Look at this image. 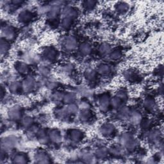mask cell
<instances>
[{"label":"cell","instance_id":"obj_8","mask_svg":"<svg viewBox=\"0 0 164 164\" xmlns=\"http://www.w3.org/2000/svg\"><path fill=\"white\" fill-rule=\"evenodd\" d=\"M96 76V73L94 71H92V70H90V71H88L86 72V77L89 79H94L95 78Z\"/></svg>","mask_w":164,"mask_h":164},{"label":"cell","instance_id":"obj_6","mask_svg":"<svg viewBox=\"0 0 164 164\" xmlns=\"http://www.w3.org/2000/svg\"><path fill=\"white\" fill-rule=\"evenodd\" d=\"M9 49V46L7 43L5 42V40H2L1 43V51H2V55H3L4 53L7 52V51Z\"/></svg>","mask_w":164,"mask_h":164},{"label":"cell","instance_id":"obj_9","mask_svg":"<svg viewBox=\"0 0 164 164\" xmlns=\"http://www.w3.org/2000/svg\"><path fill=\"white\" fill-rule=\"evenodd\" d=\"M81 52H83L84 54H88L90 52V51H91V48H90L89 46H88L87 44H84L83 45V46H82L81 48Z\"/></svg>","mask_w":164,"mask_h":164},{"label":"cell","instance_id":"obj_11","mask_svg":"<svg viewBox=\"0 0 164 164\" xmlns=\"http://www.w3.org/2000/svg\"><path fill=\"white\" fill-rule=\"evenodd\" d=\"M18 67H19V71H20V72H22V73L27 72L28 67L26 65H24V64H20Z\"/></svg>","mask_w":164,"mask_h":164},{"label":"cell","instance_id":"obj_2","mask_svg":"<svg viewBox=\"0 0 164 164\" xmlns=\"http://www.w3.org/2000/svg\"><path fill=\"white\" fill-rule=\"evenodd\" d=\"M114 128L112 125L108 124H105L101 128V133L103 134L104 135L108 136L110 135L111 134L114 132Z\"/></svg>","mask_w":164,"mask_h":164},{"label":"cell","instance_id":"obj_5","mask_svg":"<svg viewBox=\"0 0 164 164\" xmlns=\"http://www.w3.org/2000/svg\"><path fill=\"white\" fill-rule=\"evenodd\" d=\"M71 137L72 138L73 140L78 141L81 139L80 138L81 137V133L79 132V131H74L71 133Z\"/></svg>","mask_w":164,"mask_h":164},{"label":"cell","instance_id":"obj_7","mask_svg":"<svg viewBox=\"0 0 164 164\" xmlns=\"http://www.w3.org/2000/svg\"><path fill=\"white\" fill-rule=\"evenodd\" d=\"M110 67L108 65H101V66L100 67V68H99V72H101V73L103 74H108V72H110Z\"/></svg>","mask_w":164,"mask_h":164},{"label":"cell","instance_id":"obj_4","mask_svg":"<svg viewBox=\"0 0 164 164\" xmlns=\"http://www.w3.org/2000/svg\"><path fill=\"white\" fill-rule=\"evenodd\" d=\"M9 114H10V117H11L12 119H18V117L20 116L19 110L16 108H12V109L10 110Z\"/></svg>","mask_w":164,"mask_h":164},{"label":"cell","instance_id":"obj_3","mask_svg":"<svg viewBox=\"0 0 164 164\" xmlns=\"http://www.w3.org/2000/svg\"><path fill=\"white\" fill-rule=\"evenodd\" d=\"M65 48L68 49H72L75 48L76 46V40L72 37H68L65 40Z\"/></svg>","mask_w":164,"mask_h":164},{"label":"cell","instance_id":"obj_1","mask_svg":"<svg viewBox=\"0 0 164 164\" xmlns=\"http://www.w3.org/2000/svg\"><path fill=\"white\" fill-rule=\"evenodd\" d=\"M3 34L4 35L5 39L12 40L15 37L14 30L11 27H5L3 30Z\"/></svg>","mask_w":164,"mask_h":164},{"label":"cell","instance_id":"obj_10","mask_svg":"<svg viewBox=\"0 0 164 164\" xmlns=\"http://www.w3.org/2000/svg\"><path fill=\"white\" fill-rule=\"evenodd\" d=\"M128 5L125 4V3H121V4L119 5L118 7H117V10L120 12H124L128 9Z\"/></svg>","mask_w":164,"mask_h":164},{"label":"cell","instance_id":"obj_12","mask_svg":"<svg viewBox=\"0 0 164 164\" xmlns=\"http://www.w3.org/2000/svg\"><path fill=\"white\" fill-rule=\"evenodd\" d=\"M111 56H112V58H114V59H117V58H119L120 57V54L118 52H117V53H114L112 54Z\"/></svg>","mask_w":164,"mask_h":164}]
</instances>
